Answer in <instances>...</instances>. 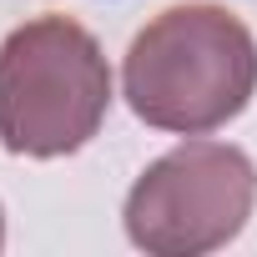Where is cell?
Instances as JSON below:
<instances>
[{"label": "cell", "mask_w": 257, "mask_h": 257, "mask_svg": "<svg viewBox=\"0 0 257 257\" xmlns=\"http://www.w3.org/2000/svg\"><path fill=\"white\" fill-rule=\"evenodd\" d=\"M121 86L147 126L202 137L247 111L257 91V41L232 11L187 0L137 31Z\"/></svg>", "instance_id": "obj_1"}, {"label": "cell", "mask_w": 257, "mask_h": 257, "mask_svg": "<svg viewBox=\"0 0 257 257\" xmlns=\"http://www.w3.org/2000/svg\"><path fill=\"white\" fill-rule=\"evenodd\" d=\"M111 111V66L71 16H36L0 41V147L16 157H71Z\"/></svg>", "instance_id": "obj_2"}, {"label": "cell", "mask_w": 257, "mask_h": 257, "mask_svg": "<svg viewBox=\"0 0 257 257\" xmlns=\"http://www.w3.org/2000/svg\"><path fill=\"white\" fill-rule=\"evenodd\" d=\"M257 202V167L227 142H182L157 157L126 197V237L152 257L227 247Z\"/></svg>", "instance_id": "obj_3"}, {"label": "cell", "mask_w": 257, "mask_h": 257, "mask_svg": "<svg viewBox=\"0 0 257 257\" xmlns=\"http://www.w3.org/2000/svg\"><path fill=\"white\" fill-rule=\"evenodd\" d=\"M0 247H6V212H0Z\"/></svg>", "instance_id": "obj_4"}]
</instances>
